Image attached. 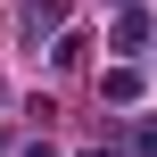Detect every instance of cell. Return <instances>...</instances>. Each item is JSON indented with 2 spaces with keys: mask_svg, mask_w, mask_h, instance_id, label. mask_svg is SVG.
Segmentation results:
<instances>
[{
  "mask_svg": "<svg viewBox=\"0 0 157 157\" xmlns=\"http://www.w3.org/2000/svg\"><path fill=\"white\" fill-rule=\"evenodd\" d=\"M25 157H58V149H41V141H33V149H25Z\"/></svg>",
  "mask_w": 157,
  "mask_h": 157,
  "instance_id": "obj_4",
  "label": "cell"
},
{
  "mask_svg": "<svg viewBox=\"0 0 157 157\" xmlns=\"http://www.w3.org/2000/svg\"><path fill=\"white\" fill-rule=\"evenodd\" d=\"M132 157H157V116H141V124H132Z\"/></svg>",
  "mask_w": 157,
  "mask_h": 157,
  "instance_id": "obj_3",
  "label": "cell"
},
{
  "mask_svg": "<svg viewBox=\"0 0 157 157\" xmlns=\"http://www.w3.org/2000/svg\"><path fill=\"white\" fill-rule=\"evenodd\" d=\"M99 91H108V99H132V91H141V75H132V66H116V75H99Z\"/></svg>",
  "mask_w": 157,
  "mask_h": 157,
  "instance_id": "obj_2",
  "label": "cell"
},
{
  "mask_svg": "<svg viewBox=\"0 0 157 157\" xmlns=\"http://www.w3.org/2000/svg\"><path fill=\"white\" fill-rule=\"evenodd\" d=\"M141 41H149V17L124 8V17H116V50H141Z\"/></svg>",
  "mask_w": 157,
  "mask_h": 157,
  "instance_id": "obj_1",
  "label": "cell"
}]
</instances>
